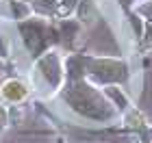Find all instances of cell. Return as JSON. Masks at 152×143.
<instances>
[{"mask_svg": "<svg viewBox=\"0 0 152 143\" xmlns=\"http://www.w3.org/2000/svg\"><path fill=\"white\" fill-rule=\"evenodd\" d=\"M65 100L72 104L74 111H78L80 115L91 117V119H109L113 115L109 104L91 89V87H87L85 83L72 85L70 89H67V93H65Z\"/></svg>", "mask_w": 152, "mask_h": 143, "instance_id": "6da1fadb", "label": "cell"}, {"mask_svg": "<svg viewBox=\"0 0 152 143\" xmlns=\"http://www.w3.org/2000/svg\"><path fill=\"white\" fill-rule=\"evenodd\" d=\"M91 65V74L96 78H100L102 83H120L126 80V65L120 61H111V59H98V61H89Z\"/></svg>", "mask_w": 152, "mask_h": 143, "instance_id": "7a4b0ae2", "label": "cell"}, {"mask_svg": "<svg viewBox=\"0 0 152 143\" xmlns=\"http://www.w3.org/2000/svg\"><path fill=\"white\" fill-rule=\"evenodd\" d=\"M20 30L24 35V44L33 54H39L41 48L46 46V37H44V28L39 22H24L20 24Z\"/></svg>", "mask_w": 152, "mask_h": 143, "instance_id": "3957f363", "label": "cell"}, {"mask_svg": "<svg viewBox=\"0 0 152 143\" xmlns=\"http://www.w3.org/2000/svg\"><path fill=\"white\" fill-rule=\"evenodd\" d=\"M39 70L44 72V76L48 78L50 85H59V78H61V70H59V59L54 54H48L39 61Z\"/></svg>", "mask_w": 152, "mask_h": 143, "instance_id": "277c9868", "label": "cell"}, {"mask_svg": "<svg viewBox=\"0 0 152 143\" xmlns=\"http://www.w3.org/2000/svg\"><path fill=\"white\" fill-rule=\"evenodd\" d=\"M2 95L7 100H11V102H18V100H24V95H26V87L22 83H18V80H9L4 87H2Z\"/></svg>", "mask_w": 152, "mask_h": 143, "instance_id": "5b68a950", "label": "cell"}, {"mask_svg": "<svg viewBox=\"0 0 152 143\" xmlns=\"http://www.w3.org/2000/svg\"><path fill=\"white\" fill-rule=\"evenodd\" d=\"M96 15V11H94V2L91 0H83V4H80V20H85V22H89Z\"/></svg>", "mask_w": 152, "mask_h": 143, "instance_id": "8992f818", "label": "cell"}, {"mask_svg": "<svg viewBox=\"0 0 152 143\" xmlns=\"http://www.w3.org/2000/svg\"><path fill=\"white\" fill-rule=\"evenodd\" d=\"M33 4H35L37 11H44V13L54 11V0H37V2H33Z\"/></svg>", "mask_w": 152, "mask_h": 143, "instance_id": "52a82bcc", "label": "cell"}, {"mask_svg": "<svg viewBox=\"0 0 152 143\" xmlns=\"http://www.w3.org/2000/svg\"><path fill=\"white\" fill-rule=\"evenodd\" d=\"M76 4V0H63V11H72Z\"/></svg>", "mask_w": 152, "mask_h": 143, "instance_id": "ba28073f", "label": "cell"}, {"mask_svg": "<svg viewBox=\"0 0 152 143\" xmlns=\"http://www.w3.org/2000/svg\"><path fill=\"white\" fill-rule=\"evenodd\" d=\"M0 57H7V46H4L2 39H0Z\"/></svg>", "mask_w": 152, "mask_h": 143, "instance_id": "9c48e42d", "label": "cell"}, {"mask_svg": "<svg viewBox=\"0 0 152 143\" xmlns=\"http://www.w3.org/2000/svg\"><path fill=\"white\" fill-rule=\"evenodd\" d=\"M4 119H7V113H4V108H2V106H0V126H2V124H4Z\"/></svg>", "mask_w": 152, "mask_h": 143, "instance_id": "30bf717a", "label": "cell"}, {"mask_svg": "<svg viewBox=\"0 0 152 143\" xmlns=\"http://www.w3.org/2000/svg\"><path fill=\"white\" fill-rule=\"evenodd\" d=\"M143 13H146V15H150L152 17V4H148V7H143V9H141Z\"/></svg>", "mask_w": 152, "mask_h": 143, "instance_id": "8fae6325", "label": "cell"}, {"mask_svg": "<svg viewBox=\"0 0 152 143\" xmlns=\"http://www.w3.org/2000/svg\"><path fill=\"white\" fill-rule=\"evenodd\" d=\"M124 2H126V0H124Z\"/></svg>", "mask_w": 152, "mask_h": 143, "instance_id": "7c38bea8", "label": "cell"}]
</instances>
